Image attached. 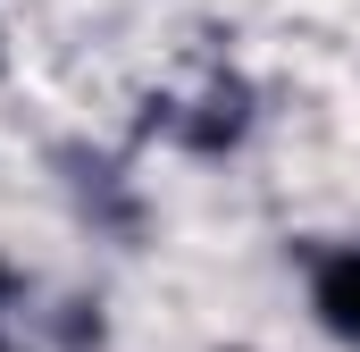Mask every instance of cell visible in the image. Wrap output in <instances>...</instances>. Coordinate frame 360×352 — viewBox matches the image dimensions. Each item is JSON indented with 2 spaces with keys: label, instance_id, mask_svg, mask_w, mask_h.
Returning <instances> with one entry per match:
<instances>
[{
  "label": "cell",
  "instance_id": "1",
  "mask_svg": "<svg viewBox=\"0 0 360 352\" xmlns=\"http://www.w3.org/2000/svg\"><path fill=\"white\" fill-rule=\"evenodd\" d=\"M310 302H319L327 336L360 344V244H352V252H327V260H319V285H310Z\"/></svg>",
  "mask_w": 360,
  "mask_h": 352
}]
</instances>
